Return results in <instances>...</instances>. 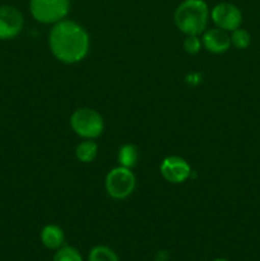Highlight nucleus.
<instances>
[{
    "instance_id": "1",
    "label": "nucleus",
    "mask_w": 260,
    "mask_h": 261,
    "mask_svg": "<svg viewBox=\"0 0 260 261\" xmlns=\"http://www.w3.org/2000/svg\"><path fill=\"white\" fill-rule=\"evenodd\" d=\"M89 35L83 25L70 19L53 24L48 33V47L53 55L64 64L81 63L89 51Z\"/></svg>"
},
{
    "instance_id": "2",
    "label": "nucleus",
    "mask_w": 260,
    "mask_h": 261,
    "mask_svg": "<svg viewBox=\"0 0 260 261\" xmlns=\"http://www.w3.org/2000/svg\"><path fill=\"white\" fill-rule=\"evenodd\" d=\"M175 24L184 35L200 36L206 30L211 10L204 0H184L173 14Z\"/></svg>"
},
{
    "instance_id": "3",
    "label": "nucleus",
    "mask_w": 260,
    "mask_h": 261,
    "mask_svg": "<svg viewBox=\"0 0 260 261\" xmlns=\"http://www.w3.org/2000/svg\"><path fill=\"white\" fill-rule=\"evenodd\" d=\"M70 126L83 139H97L105 130V121L98 111L89 107L75 110L70 116Z\"/></svg>"
},
{
    "instance_id": "4",
    "label": "nucleus",
    "mask_w": 260,
    "mask_h": 261,
    "mask_svg": "<svg viewBox=\"0 0 260 261\" xmlns=\"http://www.w3.org/2000/svg\"><path fill=\"white\" fill-rule=\"evenodd\" d=\"M137 178L130 168L117 166L109 171L105 178V189L110 198L115 200H124L129 198L135 190Z\"/></svg>"
},
{
    "instance_id": "5",
    "label": "nucleus",
    "mask_w": 260,
    "mask_h": 261,
    "mask_svg": "<svg viewBox=\"0 0 260 261\" xmlns=\"http://www.w3.org/2000/svg\"><path fill=\"white\" fill-rule=\"evenodd\" d=\"M70 10V0H30L33 19L42 24H55L65 19Z\"/></svg>"
},
{
    "instance_id": "6",
    "label": "nucleus",
    "mask_w": 260,
    "mask_h": 261,
    "mask_svg": "<svg viewBox=\"0 0 260 261\" xmlns=\"http://www.w3.org/2000/svg\"><path fill=\"white\" fill-rule=\"evenodd\" d=\"M211 19L216 27L227 32H232L241 27L242 13L235 4L219 3L212 8Z\"/></svg>"
},
{
    "instance_id": "7",
    "label": "nucleus",
    "mask_w": 260,
    "mask_h": 261,
    "mask_svg": "<svg viewBox=\"0 0 260 261\" xmlns=\"http://www.w3.org/2000/svg\"><path fill=\"white\" fill-rule=\"evenodd\" d=\"M24 19L20 10L13 5H0V41L13 40L20 35Z\"/></svg>"
},
{
    "instance_id": "8",
    "label": "nucleus",
    "mask_w": 260,
    "mask_h": 261,
    "mask_svg": "<svg viewBox=\"0 0 260 261\" xmlns=\"http://www.w3.org/2000/svg\"><path fill=\"white\" fill-rule=\"evenodd\" d=\"M160 172L167 182L183 184L190 177L191 167L183 157L168 155L161 163Z\"/></svg>"
},
{
    "instance_id": "9",
    "label": "nucleus",
    "mask_w": 260,
    "mask_h": 261,
    "mask_svg": "<svg viewBox=\"0 0 260 261\" xmlns=\"http://www.w3.org/2000/svg\"><path fill=\"white\" fill-rule=\"evenodd\" d=\"M203 47L212 54H224L231 47V37L227 31L218 27L209 28L201 33Z\"/></svg>"
},
{
    "instance_id": "10",
    "label": "nucleus",
    "mask_w": 260,
    "mask_h": 261,
    "mask_svg": "<svg viewBox=\"0 0 260 261\" xmlns=\"http://www.w3.org/2000/svg\"><path fill=\"white\" fill-rule=\"evenodd\" d=\"M41 242L43 246L48 250H58L61 246H64V241H65V234L61 227L58 224H46L42 229H41L40 234Z\"/></svg>"
},
{
    "instance_id": "11",
    "label": "nucleus",
    "mask_w": 260,
    "mask_h": 261,
    "mask_svg": "<svg viewBox=\"0 0 260 261\" xmlns=\"http://www.w3.org/2000/svg\"><path fill=\"white\" fill-rule=\"evenodd\" d=\"M98 155V145L93 139H84L75 147V157L82 163H91Z\"/></svg>"
},
{
    "instance_id": "12",
    "label": "nucleus",
    "mask_w": 260,
    "mask_h": 261,
    "mask_svg": "<svg viewBox=\"0 0 260 261\" xmlns=\"http://www.w3.org/2000/svg\"><path fill=\"white\" fill-rule=\"evenodd\" d=\"M117 160H119V166L132 170L137 166L138 160H139V150L134 144L121 145L117 153Z\"/></svg>"
},
{
    "instance_id": "13",
    "label": "nucleus",
    "mask_w": 260,
    "mask_h": 261,
    "mask_svg": "<svg viewBox=\"0 0 260 261\" xmlns=\"http://www.w3.org/2000/svg\"><path fill=\"white\" fill-rule=\"evenodd\" d=\"M88 261H119V257L111 247L97 245L89 251Z\"/></svg>"
},
{
    "instance_id": "14",
    "label": "nucleus",
    "mask_w": 260,
    "mask_h": 261,
    "mask_svg": "<svg viewBox=\"0 0 260 261\" xmlns=\"http://www.w3.org/2000/svg\"><path fill=\"white\" fill-rule=\"evenodd\" d=\"M53 261H83V257L75 247L64 245L56 250Z\"/></svg>"
},
{
    "instance_id": "15",
    "label": "nucleus",
    "mask_w": 260,
    "mask_h": 261,
    "mask_svg": "<svg viewBox=\"0 0 260 261\" xmlns=\"http://www.w3.org/2000/svg\"><path fill=\"white\" fill-rule=\"evenodd\" d=\"M229 37H231V45H233L239 50H244V48L249 47L250 43H251V36H250V33L246 30H242L241 27L232 31Z\"/></svg>"
},
{
    "instance_id": "16",
    "label": "nucleus",
    "mask_w": 260,
    "mask_h": 261,
    "mask_svg": "<svg viewBox=\"0 0 260 261\" xmlns=\"http://www.w3.org/2000/svg\"><path fill=\"white\" fill-rule=\"evenodd\" d=\"M184 50L186 51L190 55H195L203 47V42H201L200 36L196 35H189L186 36L185 40H184Z\"/></svg>"
},
{
    "instance_id": "17",
    "label": "nucleus",
    "mask_w": 260,
    "mask_h": 261,
    "mask_svg": "<svg viewBox=\"0 0 260 261\" xmlns=\"http://www.w3.org/2000/svg\"><path fill=\"white\" fill-rule=\"evenodd\" d=\"M213 261H228V260H226V259H216V260H213Z\"/></svg>"
},
{
    "instance_id": "18",
    "label": "nucleus",
    "mask_w": 260,
    "mask_h": 261,
    "mask_svg": "<svg viewBox=\"0 0 260 261\" xmlns=\"http://www.w3.org/2000/svg\"><path fill=\"white\" fill-rule=\"evenodd\" d=\"M155 261H165V260H155Z\"/></svg>"
}]
</instances>
